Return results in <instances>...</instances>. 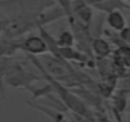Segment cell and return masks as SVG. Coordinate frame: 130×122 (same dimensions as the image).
Returning a JSON list of instances; mask_svg holds the SVG:
<instances>
[{"instance_id":"obj_1","label":"cell","mask_w":130,"mask_h":122,"mask_svg":"<svg viewBox=\"0 0 130 122\" xmlns=\"http://www.w3.org/2000/svg\"><path fill=\"white\" fill-rule=\"evenodd\" d=\"M39 57L41 58H38V60L51 78L62 84H78L82 82L80 79V74H77L67 60L54 57L51 53H45Z\"/></svg>"},{"instance_id":"obj_2","label":"cell","mask_w":130,"mask_h":122,"mask_svg":"<svg viewBox=\"0 0 130 122\" xmlns=\"http://www.w3.org/2000/svg\"><path fill=\"white\" fill-rule=\"evenodd\" d=\"M56 0H0V9L8 16L6 19L22 14H39L53 8Z\"/></svg>"},{"instance_id":"obj_3","label":"cell","mask_w":130,"mask_h":122,"mask_svg":"<svg viewBox=\"0 0 130 122\" xmlns=\"http://www.w3.org/2000/svg\"><path fill=\"white\" fill-rule=\"evenodd\" d=\"M38 79H42V76H38L25 68V66L20 62L11 60L10 67L4 77L5 87L13 88H32V84Z\"/></svg>"},{"instance_id":"obj_4","label":"cell","mask_w":130,"mask_h":122,"mask_svg":"<svg viewBox=\"0 0 130 122\" xmlns=\"http://www.w3.org/2000/svg\"><path fill=\"white\" fill-rule=\"evenodd\" d=\"M18 50L24 52L27 55L34 57H39L42 54L48 53L47 44L39 34H30L20 42H18Z\"/></svg>"},{"instance_id":"obj_5","label":"cell","mask_w":130,"mask_h":122,"mask_svg":"<svg viewBox=\"0 0 130 122\" xmlns=\"http://www.w3.org/2000/svg\"><path fill=\"white\" fill-rule=\"evenodd\" d=\"M73 18L77 20L78 24L86 28L90 27L93 19L92 6L85 4L82 0H72V19Z\"/></svg>"},{"instance_id":"obj_6","label":"cell","mask_w":130,"mask_h":122,"mask_svg":"<svg viewBox=\"0 0 130 122\" xmlns=\"http://www.w3.org/2000/svg\"><path fill=\"white\" fill-rule=\"evenodd\" d=\"M91 49L93 52V54L96 55V58L99 59H105L111 54V47L109 40L104 39V38H95L91 42Z\"/></svg>"},{"instance_id":"obj_7","label":"cell","mask_w":130,"mask_h":122,"mask_svg":"<svg viewBox=\"0 0 130 122\" xmlns=\"http://www.w3.org/2000/svg\"><path fill=\"white\" fill-rule=\"evenodd\" d=\"M106 23L115 32H121L123 29L126 28V18L124 16L121 10H114V11L107 13Z\"/></svg>"},{"instance_id":"obj_8","label":"cell","mask_w":130,"mask_h":122,"mask_svg":"<svg viewBox=\"0 0 130 122\" xmlns=\"http://www.w3.org/2000/svg\"><path fill=\"white\" fill-rule=\"evenodd\" d=\"M59 58L67 62H86L87 55L80 50H76L73 47H62L59 48Z\"/></svg>"},{"instance_id":"obj_9","label":"cell","mask_w":130,"mask_h":122,"mask_svg":"<svg viewBox=\"0 0 130 122\" xmlns=\"http://www.w3.org/2000/svg\"><path fill=\"white\" fill-rule=\"evenodd\" d=\"M93 8L107 14V13L114 11V10H121L124 8H129V5L125 4V0H105V1L95 5Z\"/></svg>"},{"instance_id":"obj_10","label":"cell","mask_w":130,"mask_h":122,"mask_svg":"<svg viewBox=\"0 0 130 122\" xmlns=\"http://www.w3.org/2000/svg\"><path fill=\"white\" fill-rule=\"evenodd\" d=\"M114 59L119 66L129 67L130 66V47L128 45H121L115 50Z\"/></svg>"},{"instance_id":"obj_11","label":"cell","mask_w":130,"mask_h":122,"mask_svg":"<svg viewBox=\"0 0 130 122\" xmlns=\"http://www.w3.org/2000/svg\"><path fill=\"white\" fill-rule=\"evenodd\" d=\"M56 42L59 48L62 47H73L76 43V37L71 30H62L58 37L56 38Z\"/></svg>"},{"instance_id":"obj_12","label":"cell","mask_w":130,"mask_h":122,"mask_svg":"<svg viewBox=\"0 0 130 122\" xmlns=\"http://www.w3.org/2000/svg\"><path fill=\"white\" fill-rule=\"evenodd\" d=\"M56 4L61 8L64 14V18L72 19V0H56Z\"/></svg>"},{"instance_id":"obj_13","label":"cell","mask_w":130,"mask_h":122,"mask_svg":"<svg viewBox=\"0 0 130 122\" xmlns=\"http://www.w3.org/2000/svg\"><path fill=\"white\" fill-rule=\"evenodd\" d=\"M85 4L87 5H90V6H95V5H97V4H100V3H102V1H105V0H82Z\"/></svg>"},{"instance_id":"obj_14","label":"cell","mask_w":130,"mask_h":122,"mask_svg":"<svg viewBox=\"0 0 130 122\" xmlns=\"http://www.w3.org/2000/svg\"><path fill=\"white\" fill-rule=\"evenodd\" d=\"M5 24H6V19H0V37H1L3 30L5 28Z\"/></svg>"}]
</instances>
